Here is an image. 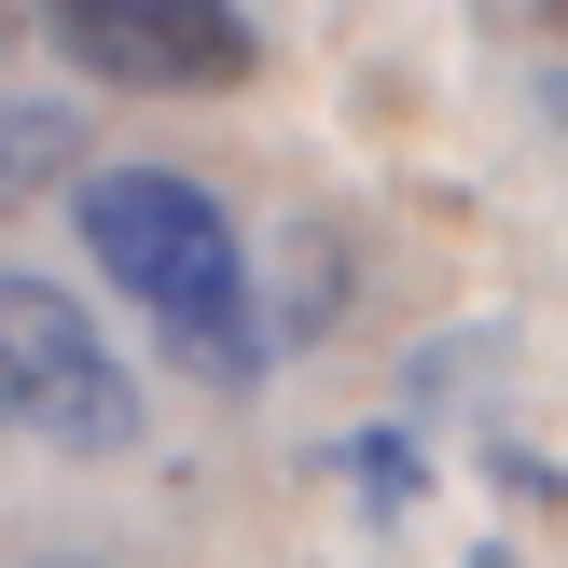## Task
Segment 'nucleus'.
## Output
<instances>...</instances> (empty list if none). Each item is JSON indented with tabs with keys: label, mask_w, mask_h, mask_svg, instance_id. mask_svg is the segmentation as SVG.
Listing matches in <instances>:
<instances>
[{
	"label": "nucleus",
	"mask_w": 568,
	"mask_h": 568,
	"mask_svg": "<svg viewBox=\"0 0 568 568\" xmlns=\"http://www.w3.org/2000/svg\"><path fill=\"white\" fill-rule=\"evenodd\" d=\"M83 250L209 388H250L277 361L264 305H250V236L209 181H181V166H83Z\"/></svg>",
	"instance_id": "f257e3e1"
},
{
	"label": "nucleus",
	"mask_w": 568,
	"mask_h": 568,
	"mask_svg": "<svg viewBox=\"0 0 568 568\" xmlns=\"http://www.w3.org/2000/svg\"><path fill=\"white\" fill-rule=\"evenodd\" d=\"M0 416L28 444H55V458H125L139 444L125 347H98V320L55 277H0Z\"/></svg>",
	"instance_id": "f03ea898"
},
{
	"label": "nucleus",
	"mask_w": 568,
	"mask_h": 568,
	"mask_svg": "<svg viewBox=\"0 0 568 568\" xmlns=\"http://www.w3.org/2000/svg\"><path fill=\"white\" fill-rule=\"evenodd\" d=\"M42 42L83 83H125V98H222V83L264 70V28L236 0H55Z\"/></svg>",
	"instance_id": "7ed1b4c3"
},
{
	"label": "nucleus",
	"mask_w": 568,
	"mask_h": 568,
	"mask_svg": "<svg viewBox=\"0 0 568 568\" xmlns=\"http://www.w3.org/2000/svg\"><path fill=\"white\" fill-rule=\"evenodd\" d=\"M83 166V125L70 111H42V98H0V209H28L42 181H70Z\"/></svg>",
	"instance_id": "20e7f679"
}]
</instances>
